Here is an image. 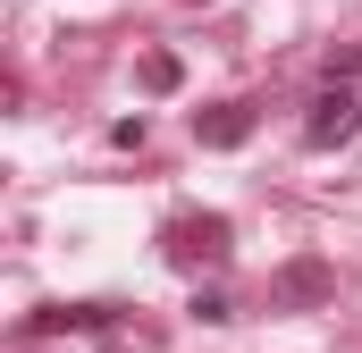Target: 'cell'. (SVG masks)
Returning <instances> with one entry per match:
<instances>
[{"instance_id":"cell-2","label":"cell","mask_w":362,"mask_h":353,"mask_svg":"<svg viewBox=\"0 0 362 353\" xmlns=\"http://www.w3.org/2000/svg\"><path fill=\"white\" fill-rule=\"evenodd\" d=\"M68 328L110 337V345H144V337H127V328H118V303H34V311L17 320V337H25V345H42V337H68Z\"/></svg>"},{"instance_id":"cell-9","label":"cell","mask_w":362,"mask_h":353,"mask_svg":"<svg viewBox=\"0 0 362 353\" xmlns=\"http://www.w3.org/2000/svg\"><path fill=\"white\" fill-rule=\"evenodd\" d=\"M185 8H211V0H185Z\"/></svg>"},{"instance_id":"cell-7","label":"cell","mask_w":362,"mask_h":353,"mask_svg":"<svg viewBox=\"0 0 362 353\" xmlns=\"http://www.w3.org/2000/svg\"><path fill=\"white\" fill-rule=\"evenodd\" d=\"M185 311H194L202 328H228V320H236V303H228L219 286H194V303H185Z\"/></svg>"},{"instance_id":"cell-8","label":"cell","mask_w":362,"mask_h":353,"mask_svg":"<svg viewBox=\"0 0 362 353\" xmlns=\"http://www.w3.org/2000/svg\"><path fill=\"white\" fill-rule=\"evenodd\" d=\"M362 76V42H346V51H329V85H354Z\"/></svg>"},{"instance_id":"cell-4","label":"cell","mask_w":362,"mask_h":353,"mask_svg":"<svg viewBox=\"0 0 362 353\" xmlns=\"http://www.w3.org/2000/svg\"><path fill=\"white\" fill-rule=\"evenodd\" d=\"M362 135V101L354 85H329L320 101H312V118H303V152H346Z\"/></svg>"},{"instance_id":"cell-3","label":"cell","mask_w":362,"mask_h":353,"mask_svg":"<svg viewBox=\"0 0 362 353\" xmlns=\"http://www.w3.org/2000/svg\"><path fill=\"white\" fill-rule=\"evenodd\" d=\"M320 303H337V261L295 253L270 269V311H320Z\"/></svg>"},{"instance_id":"cell-1","label":"cell","mask_w":362,"mask_h":353,"mask_svg":"<svg viewBox=\"0 0 362 353\" xmlns=\"http://www.w3.org/2000/svg\"><path fill=\"white\" fill-rule=\"evenodd\" d=\"M228 253H236V219L228 210H177L169 227H160V261L169 269H228Z\"/></svg>"},{"instance_id":"cell-5","label":"cell","mask_w":362,"mask_h":353,"mask_svg":"<svg viewBox=\"0 0 362 353\" xmlns=\"http://www.w3.org/2000/svg\"><path fill=\"white\" fill-rule=\"evenodd\" d=\"M253 126H262L253 101H211V109H194V143H202V152H236V143H253Z\"/></svg>"},{"instance_id":"cell-6","label":"cell","mask_w":362,"mask_h":353,"mask_svg":"<svg viewBox=\"0 0 362 353\" xmlns=\"http://www.w3.org/2000/svg\"><path fill=\"white\" fill-rule=\"evenodd\" d=\"M135 76H144V92H177V85H185V68L169 59V51H144V68H135Z\"/></svg>"}]
</instances>
